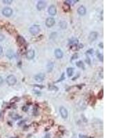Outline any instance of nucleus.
Instances as JSON below:
<instances>
[{"instance_id": "1", "label": "nucleus", "mask_w": 138, "mask_h": 138, "mask_svg": "<svg viewBox=\"0 0 138 138\" xmlns=\"http://www.w3.org/2000/svg\"><path fill=\"white\" fill-rule=\"evenodd\" d=\"M6 82L9 86H14L17 83V77L13 75H10L6 78Z\"/></svg>"}, {"instance_id": "2", "label": "nucleus", "mask_w": 138, "mask_h": 138, "mask_svg": "<svg viewBox=\"0 0 138 138\" xmlns=\"http://www.w3.org/2000/svg\"><path fill=\"white\" fill-rule=\"evenodd\" d=\"M29 31L30 33L32 34L33 35H37L40 32V26L35 24V25L32 26L30 28Z\"/></svg>"}, {"instance_id": "3", "label": "nucleus", "mask_w": 138, "mask_h": 138, "mask_svg": "<svg viewBox=\"0 0 138 138\" xmlns=\"http://www.w3.org/2000/svg\"><path fill=\"white\" fill-rule=\"evenodd\" d=\"M13 10L9 7H6L2 10V14L6 17H10L13 15Z\"/></svg>"}, {"instance_id": "4", "label": "nucleus", "mask_w": 138, "mask_h": 138, "mask_svg": "<svg viewBox=\"0 0 138 138\" xmlns=\"http://www.w3.org/2000/svg\"><path fill=\"white\" fill-rule=\"evenodd\" d=\"M59 113H60V115H61V116L62 117L63 119H67L68 113V110H67L66 109H65L64 107H63V106L60 107V109H59Z\"/></svg>"}, {"instance_id": "5", "label": "nucleus", "mask_w": 138, "mask_h": 138, "mask_svg": "<svg viewBox=\"0 0 138 138\" xmlns=\"http://www.w3.org/2000/svg\"><path fill=\"white\" fill-rule=\"evenodd\" d=\"M35 80L37 82H42L43 80L45 79V75L44 73H39L37 75L35 76Z\"/></svg>"}, {"instance_id": "6", "label": "nucleus", "mask_w": 138, "mask_h": 138, "mask_svg": "<svg viewBox=\"0 0 138 138\" xmlns=\"http://www.w3.org/2000/svg\"><path fill=\"white\" fill-rule=\"evenodd\" d=\"M55 21L54 18L53 17H48L46 20V25L47 27H52L54 25Z\"/></svg>"}, {"instance_id": "7", "label": "nucleus", "mask_w": 138, "mask_h": 138, "mask_svg": "<svg viewBox=\"0 0 138 138\" xmlns=\"http://www.w3.org/2000/svg\"><path fill=\"white\" fill-rule=\"evenodd\" d=\"M48 13H49V15H52V16L55 15L57 14V9H56V7L55 6H53V5L50 6V7L48 8Z\"/></svg>"}, {"instance_id": "8", "label": "nucleus", "mask_w": 138, "mask_h": 138, "mask_svg": "<svg viewBox=\"0 0 138 138\" xmlns=\"http://www.w3.org/2000/svg\"><path fill=\"white\" fill-rule=\"evenodd\" d=\"M46 3L44 1H39L37 4V9L38 10H42L46 7Z\"/></svg>"}, {"instance_id": "9", "label": "nucleus", "mask_w": 138, "mask_h": 138, "mask_svg": "<svg viewBox=\"0 0 138 138\" xmlns=\"http://www.w3.org/2000/svg\"><path fill=\"white\" fill-rule=\"evenodd\" d=\"M17 42L18 43V44L21 46H25L26 44V40L24 39V38L23 37H21V36H20V35H18V36H17Z\"/></svg>"}, {"instance_id": "10", "label": "nucleus", "mask_w": 138, "mask_h": 138, "mask_svg": "<svg viewBox=\"0 0 138 138\" xmlns=\"http://www.w3.org/2000/svg\"><path fill=\"white\" fill-rule=\"evenodd\" d=\"M26 57L28 59H32L35 57V51L34 50H29L26 53Z\"/></svg>"}, {"instance_id": "11", "label": "nucleus", "mask_w": 138, "mask_h": 138, "mask_svg": "<svg viewBox=\"0 0 138 138\" xmlns=\"http://www.w3.org/2000/svg\"><path fill=\"white\" fill-rule=\"evenodd\" d=\"M55 55L57 59L62 58L64 56V53H63L62 50L60 49H56L55 50Z\"/></svg>"}, {"instance_id": "12", "label": "nucleus", "mask_w": 138, "mask_h": 138, "mask_svg": "<svg viewBox=\"0 0 138 138\" xmlns=\"http://www.w3.org/2000/svg\"><path fill=\"white\" fill-rule=\"evenodd\" d=\"M77 13H79L80 15H84L86 13V8L83 6H81L79 7V9L77 10Z\"/></svg>"}, {"instance_id": "13", "label": "nucleus", "mask_w": 138, "mask_h": 138, "mask_svg": "<svg viewBox=\"0 0 138 138\" xmlns=\"http://www.w3.org/2000/svg\"><path fill=\"white\" fill-rule=\"evenodd\" d=\"M97 37V33L96 32H92L90 34V35H89V39H90L91 42L95 40Z\"/></svg>"}, {"instance_id": "14", "label": "nucleus", "mask_w": 138, "mask_h": 138, "mask_svg": "<svg viewBox=\"0 0 138 138\" xmlns=\"http://www.w3.org/2000/svg\"><path fill=\"white\" fill-rule=\"evenodd\" d=\"M53 67H54V64L52 62H50L48 63V64H47V71L48 72V73H50L53 71Z\"/></svg>"}, {"instance_id": "15", "label": "nucleus", "mask_w": 138, "mask_h": 138, "mask_svg": "<svg viewBox=\"0 0 138 138\" xmlns=\"http://www.w3.org/2000/svg\"><path fill=\"white\" fill-rule=\"evenodd\" d=\"M74 73V68H67V75L70 77L73 75Z\"/></svg>"}, {"instance_id": "16", "label": "nucleus", "mask_w": 138, "mask_h": 138, "mask_svg": "<svg viewBox=\"0 0 138 138\" xmlns=\"http://www.w3.org/2000/svg\"><path fill=\"white\" fill-rule=\"evenodd\" d=\"M63 9L65 12H68L70 10V5L68 4V3L65 2L64 4H63Z\"/></svg>"}, {"instance_id": "17", "label": "nucleus", "mask_w": 138, "mask_h": 138, "mask_svg": "<svg viewBox=\"0 0 138 138\" xmlns=\"http://www.w3.org/2000/svg\"><path fill=\"white\" fill-rule=\"evenodd\" d=\"M76 65H77V67H80V68H84V64L83 62H82V61H80V62H78L76 63Z\"/></svg>"}, {"instance_id": "18", "label": "nucleus", "mask_w": 138, "mask_h": 138, "mask_svg": "<svg viewBox=\"0 0 138 138\" xmlns=\"http://www.w3.org/2000/svg\"><path fill=\"white\" fill-rule=\"evenodd\" d=\"M59 26L62 28H66L67 26V24L65 21H62V22L59 23Z\"/></svg>"}, {"instance_id": "19", "label": "nucleus", "mask_w": 138, "mask_h": 138, "mask_svg": "<svg viewBox=\"0 0 138 138\" xmlns=\"http://www.w3.org/2000/svg\"><path fill=\"white\" fill-rule=\"evenodd\" d=\"M7 57H9V59H12L13 57V53L10 50H9L8 53H7Z\"/></svg>"}, {"instance_id": "20", "label": "nucleus", "mask_w": 138, "mask_h": 138, "mask_svg": "<svg viewBox=\"0 0 138 138\" xmlns=\"http://www.w3.org/2000/svg\"><path fill=\"white\" fill-rule=\"evenodd\" d=\"M103 96H104V92H103V89H101L100 92L98 93V97H99V99H101Z\"/></svg>"}, {"instance_id": "21", "label": "nucleus", "mask_w": 138, "mask_h": 138, "mask_svg": "<svg viewBox=\"0 0 138 138\" xmlns=\"http://www.w3.org/2000/svg\"><path fill=\"white\" fill-rule=\"evenodd\" d=\"M78 46H77V44H73V46H71V50H77V49H78Z\"/></svg>"}, {"instance_id": "22", "label": "nucleus", "mask_w": 138, "mask_h": 138, "mask_svg": "<svg viewBox=\"0 0 138 138\" xmlns=\"http://www.w3.org/2000/svg\"><path fill=\"white\" fill-rule=\"evenodd\" d=\"M3 2H4V4H10L13 2V1H12V0H9V1H8V0H4Z\"/></svg>"}, {"instance_id": "23", "label": "nucleus", "mask_w": 138, "mask_h": 138, "mask_svg": "<svg viewBox=\"0 0 138 138\" xmlns=\"http://www.w3.org/2000/svg\"><path fill=\"white\" fill-rule=\"evenodd\" d=\"M78 57H79L78 54H75L71 57V61H73V60H74V59H76L77 58H78Z\"/></svg>"}, {"instance_id": "24", "label": "nucleus", "mask_w": 138, "mask_h": 138, "mask_svg": "<svg viewBox=\"0 0 138 138\" xmlns=\"http://www.w3.org/2000/svg\"><path fill=\"white\" fill-rule=\"evenodd\" d=\"M18 100V97H15L14 98H13L11 100H10V103H14V102H16V101Z\"/></svg>"}, {"instance_id": "25", "label": "nucleus", "mask_w": 138, "mask_h": 138, "mask_svg": "<svg viewBox=\"0 0 138 138\" xmlns=\"http://www.w3.org/2000/svg\"><path fill=\"white\" fill-rule=\"evenodd\" d=\"M64 73H63L62 75V77H61L60 79H59L56 82H59L60 81H62V80H64Z\"/></svg>"}, {"instance_id": "26", "label": "nucleus", "mask_w": 138, "mask_h": 138, "mask_svg": "<svg viewBox=\"0 0 138 138\" xmlns=\"http://www.w3.org/2000/svg\"><path fill=\"white\" fill-rule=\"evenodd\" d=\"M4 39V36L3 35H1V34H0V42H1V41H3Z\"/></svg>"}, {"instance_id": "27", "label": "nucleus", "mask_w": 138, "mask_h": 138, "mask_svg": "<svg viewBox=\"0 0 138 138\" xmlns=\"http://www.w3.org/2000/svg\"><path fill=\"white\" fill-rule=\"evenodd\" d=\"M97 57H98L99 58L100 57V59H101V62L103 61V56H102L101 55V54H100V55L97 54Z\"/></svg>"}, {"instance_id": "28", "label": "nucleus", "mask_w": 138, "mask_h": 138, "mask_svg": "<svg viewBox=\"0 0 138 138\" xmlns=\"http://www.w3.org/2000/svg\"><path fill=\"white\" fill-rule=\"evenodd\" d=\"M2 53H3V48H2V47L0 46V56L2 55Z\"/></svg>"}, {"instance_id": "29", "label": "nucleus", "mask_w": 138, "mask_h": 138, "mask_svg": "<svg viewBox=\"0 0 138 138\" xmlns=\"http://www.w3.org/2000/svg\"><path fill=\"white\" fill-rule=\"evenodd\" d=\"M3 82H4V80H3V78H2L1 77H0V86H1V84H2Z\"/></svg>"}, {"instance_id": "30", "label": "nucleus", "mask_w": 138, "mask_h": 138, "mask_svg": "<svg viewBox=\"0 0 138 138\" xmlns=\"http://www.w3.org/2000/svg\"><path fill=\"white\" fill-rule=\"evenodd\" d=\"M43 138H50V135H49V134H47V135H45V137Z\"/></svg>"}, {"instance_id": "31", "label": "nucleus", "mask_w": 138, "mask_h": 138, "mask_svg": "<svg viewBox=\"0 0 138 138\" xmlns=\"http://www.w3.org/2000/svg\"><path fill=\"white\" fill-rule=\"evenodd\" d=\"M80 138H86L84 136H82V135H80Z\"/></svg>"}, {"instance_id": "32", "label": "nucleus", "mask_w": 138, "mask_h": 138, "mask_svg": "<svg viewBox=\"0 0 138 138\" xmlns=\"http://www.w3.org/2000/svg\"></svg>"}]
</instances>
